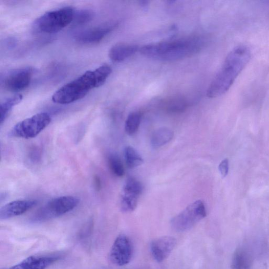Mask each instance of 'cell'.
Wrapping results in <instances>:
<instances>
[{
    "instance_id": "obj_1",
    "label": "cell",
    "mask_w": 269,
    "mask_h": 269,
    "mask_svg": "<svg viewBox=\"0 0 269 269\" xmlns=\"http://www.w3.org/2000/svg\"><path fill=\"white\" fill-rule=\"evenodd\" d=\"M112 69L103 65L94 70L87 71L75 80L63 86L53 95L56 104L66 105L84 98L93 89L102 86L111 74Z\"/></svg>"
},
{
    "instance_id": "obj_2",
    "label": "cell",
    "mask_w": 269,
    "mask_h": 269,
    "mask_svg": "<svg viewBox=\"0 0 269 269\" xmlns=\"http://www.w3.org/2000/svg\"><path fill=\"white\" fill-rule=\"evenodd\" d=\"M251 57V51L248 47H235L228 54L222 68L210 85L207 92V97L213 99L226 93L247 66Z\"/></svg>"
},
{
    "instance_id": "obj_3",
    "label": "cell",
    "mask_w": 269,
    "mask_h": 269,
    "mask_svg": "<svg viewBox=\"0 0 269 269\" xmlns=\"http://www.w3.org/2000/svg\"><path fill=\"white\" fill-rule=\"evenodd\" d=\"M201 42L197 38L168 41L146 45L139 51L145 56L163 61H174L185 58L198 51Z\"/></svg>"
},
{
    "instance_id": "obj_4",
    "label": "cell",
    "mask_w": 269,
    "mask_h": 269,
    "mask_svg": "<svg viewBox=\"0 0 269 269\" xmlns=\"http://www.w3.org/2000/svg\"><path fill=\"white\" fill-rule=\"evenodd\" d=\"M75 10L71 7L47 12L38 19L36 25L43 33H58L73 22Z\"/></svg>"
},
{
    "instance_id": "obj_5",
    "label": "cell",
    "mask_w": 269,
    "mask_h": 269,
    "mask_svg": "<svg viewBox=\"0 0 269 269\" xmlns=\"http://www.w3.org/2000/svg\"><path fill=\"white\" fill-rule=\"evenodd\" d=\"M206 216L207 212L203 202L197 200L174 217L171 220V226L176 232H185L191 230Z\"/></svg>"
},
{
    "instance_id": "obj_6",
    "label": "cell",
    "mask_w": 269,
    "mask_h": 269,
    "mask_svg": "<svg viewBox=\"0 0 269 269\" xmlns=\"http://www.w3.org/2000/svg\"><path fill=\"white\" fill-rule=\"evenodd\" d=\"M52 121L49 114L40 113L16 124L9 136L24 139L34 138L48 126Z\"/></svg>"
},
{
    "instance_id": "obj_7",
    "label": "cell",
    "mask_w": 269,
    "mask_h": 269,
    "mask_svg": "<svg viewBox=\"0 0 269 269\" xmlns=\"http://www.w3.org/2000/svg\"><path fill=\"white\" fill-rule=\"evenodd\" d=\"M79 199L71 196L53 199L39 210L33 218L35 221H43L64 215L77 206Z\"/></svg>"
},
{
    "instance_id": "obj_8",
    "label": "cell",
    "mask_w": 269,
    "mask_h": 269,
    "mask_svg": "<svg viewBox=\"0 0 269 269\" xmlns=\"http://www.w3.org/2000/svg\"><path fill=\"white\" fill-rule=\"evenodd\" d=\"M133 255V247L129 237L121 234L115 240L110 251V261L117 266H124L131 261Z\"/></svg>"
},
{
    "instance_id": "obj_9",
    "label": "cell",
    "mask_w": 269,
    "mask_h": 269,
    "mask_svg": "<svg viewBox=\"0 0 269 269\" xmlns=\"http://www.w3.org/2000/svg\"><path fill=\"white\" fill-rule=\"evenodd\" d=\"M34 70L30 68L18 69L11 72L5 79V88L14 93L26 89L31 82Z\"/></svg>"
},
{
    "instance_id": "obj_10",
    "label": "cell",
    "mask_w": 269,
    "mask_h": 269,
    "mask_svg": "<svg viewBox=\"0 0 269 269\" xmlns=\"http://www.w3.org/2000/svg\"><path fill=\"white\" fill-rule=\"evenodd\" d=\"M176 244V238L171 236H163L155 239L150 245L152 255L157 262H162L170 256Z\"/></svg>"
},
{
    "instance_id": "obj_11",
    "label": "cell",
    "mask_w": 269,
    "mask_h": 269,
    "mask_svg": "<svg viewBox=\"0 0 269 269\" xmlns=\"http://www.w3.org/2000/svg\"><path fill=\"white\" fill-rule=\"evenodd\" d=\"M36 200H18L11 201L0 210V219L6 220L25 214L36 207Z\"/></svg>"
},
{
    "instance_id": "obj_12",
    "label": "cell",
    "mask_w": 269,
    "mask_h": 269,
    "mask_svg": "<svg viewBox=\"0 0 269 269\" xmlns=\"http://www.w3.org/2000/svg\"><path fill=\"white\" fill-rule=\"evenodd\" d=\"M115 26V24H107L95 27L78 34L76 39L79 43L84 44H97L102 41Z\"/></svg>"
},
{
    "instance_id": "obj_13",
    "label": "cell",
    "mask_w": 269,
    "mask_h": 269,
    "mask_svg": "<svg viewBox=\"0 0 269 269\" xmlns=\"http://www.w3.org/2000/svg\"><path fill=\"white\" fill-rule=\"evenodd\" d=\"M60 255L30 256L9 269H46L57 261Z\"/></svg>"
},
{
    "instance_id": "obj_14",
    "label": "cell",
    "mask_w": 269,
    "mask_h": 269,
    "mask_svg": "<svg viewBox=\"0 0 269 269\" xmlns=\"http://www.w3.org/2000/svg\"><path fill=\"white\" fill-rule=\"evenodd\" d=\"M138 50L139 47L136 45L118 43L110 48L108 56L113 62L119 63L128 59Z\"/></svg>"
},
{
    "instance_id": "obj_15",
    "label": "cell",
    "mask_w": 269,
    "mask_h": 269,
    "mask_svg": "<svg viewBox=\"0 0 269 269\" xmlns=\"http://www.w3.org/2000/svg\"><path fill=\"white\" fill-rule=\"evenodd\" d=\"M141 193L135 190L123 187L121 198V208L124 212H133L137 206L138 199Z\"/></svg>"
},
{
    "instance_id": "obj_16",
    "label": "cell",
    "mask_w": 269,
    "mask_h": 269,
    "mask_svg": "<svg viewBox=\"0 0 269 269\" xmlns=\"http://www.w3.org/2000/svg\"><path fill=\"white\" fill-rule=\"evenodd\" d=\"M253 260L251 255L245 249H236L233 254L231 269H251Z\"/></svg>"
},
{
    "instance_id": "obj_17",
    "label": "cell",
    "mask_w": 269,
    "mask_h": 269,
    "mask_svg": "<svg viewBox=\"0 0 269 269\" xmlns=\"http://www.w3.org/2000/svg\"><path fill=\"white\" fill-rule=\"evenodd\" d=\"M174 136L172 131L168 128H161L156 131L151 138V144L153 148H158L167 144Z\"/></svg>"
},
{
    "instance_id": "obj_18",
    "label": "cell",
    "mask_w": 269,
    "mask_h": 269,
    "mask_svg": "<svg viewBox=\"0 0 269 269\" xmlns=\"http://www.w3.org/2000/svg\"><path fill=\"white\" fill-rule=\"evenodd\" d=\"M23 99V96L20 94H16L5 102L0 106V124L2 125L9 116L12 108L19 104Z\"/></svg>"
},
{
    "instance_id": "obj_19",
    "label": "cell",
    "mask_w": 269,
    "mask_h": 269,
    "mask_svg": "<svg viewBox=\"0 0 269 269\" xmlns=\"http://www.w3.org/2000/svg\"><path fill=\"white\" fill-rule=\"evenodd\" d=\"M124 157L126 165L130 169L137 167L144 163V160L139 154L131 146L125 147Z\"/></svg>"
},
{
    "instance_id": "obj_20",
    "label": "cell",
    "mask_w": 269,
    "mask_h": 269,
    "mask_svg": "<svg viewBox=\"0 0 269 269\" xmlns=\"http://www.w3.org/2000/svg\"><path fill=\"white\" fill-rule=\"evenodd\" d=\"M141 122V115L138 112L130 114L126 119L125 129L126 133L132 136L138 131Z\"/></svg>"
},
{
    "instance_id": "obj_21",
    "label": "cell",
    "mask_w": 269,
    "mask_h": 269,
    "mask_svg": "<svg viewBox=\"0 0 269 269\" xmlns=\"http://www.w3.org/2000/svg\"><path fill=\"white\" fill-rule=\"evenodd\" d=\"M109 169L114 175L121 177L124 175L125 170L119 158L115 155H110L108 158Z\"/></svg>"
},
{
    "instance_id": "obj_22",
    "label": "cell",
    "mask_w": 269,
    "mask_h": 269,
    "mask_svg": "<svg viewBox=\"0 0 269 269\" xmlns=\"http://www.w3.org/2000/svg\"><path fill=\"white\" fill-rule=\"evenodd\" d=\"M94 17V12L88 9L75 11L73 23L74 25H82L91 21Z\"/></svg>"
},
{
    "instance_id": "obj_23",
    "label": "cell",
    "mask_w": 269,
    "mask_h": 269,
    "mask_svg": "<svg viewBox=\"0 0 269 269\" xmlns=\"http://www.w3.org/2000/svg\"><path fill=\"white\" fill-rule=\"evenodd\" d=\"M187 107V103L183 99L176 98L170 101L167 105L169 111L173 113L182 112Z\"/></svg>"
},
{
    "instance_id": "obj_24",
    "label": "cell",
    "mask_w": 269,
    "mask_h": 269,
    "mask_svg": "<svg viewBox=\"0 0 269 269\" xmlns=\"http://www.w3.org/2000/svg\"><path fill=\"white\" fill-rule=\"evenodd\" d=\"M229 160L225 159L220 163L219 166V170L223 178H225L229 172Z\"/></svg>"
},
{
    "instance_id": "obj_25",
    "label": "cell",
    "mask_w": 269,
    "mask_h": 269,
    "mask_svg": "<svg viewBox=\"0 0 269 269\" xmlns=\"http://www.w3.org/2000/svg\"><path fill=\"white\" fill-rule=\"evenodd\" d=\"M94 183L95 186H96V188L98 191H100V190L101 189L102 184L101 179L98 176H96L94 177Z\"/></svg>"
}]
</instances>
